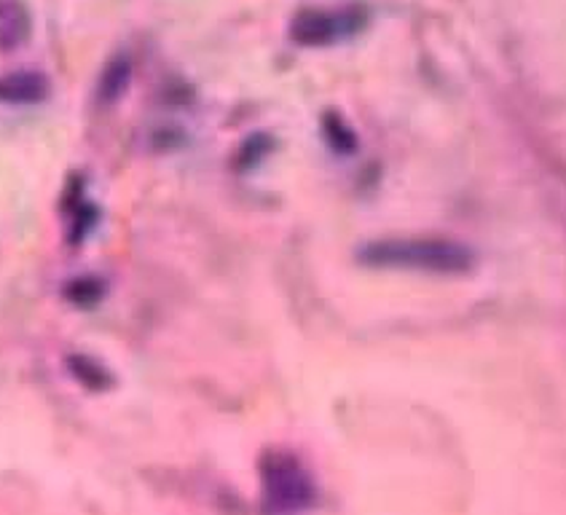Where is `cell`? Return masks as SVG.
<instances>
[{
  "mask_svg": "<svg viewBox=\"0 0 566 515\" xmlns=\"http://www.w3.org/2000/svg\"><path fill=\"white\" fill-rule=\"evenodd\" d=\"M366 263L374 266H400V269H421V272H468L473 263V253L462 244L443 240H392L370 244L363 250Z\"/></svg>",
  "mask_w": 566,
  "mask_h": 515,
  "instance_id": "6da1fadb",
  "label": "cell"
},
{
  "mask_svg": "<svg viewBox=\"0 0 566 515\" xmlns=\"http://www.w3.org/2000/svg\"><path fill=\"white\" fill-rule=\"evenodd\" d=\"M263 492H266V507L280 513L306 511L314 500V486L310 475L304 473L298 462L291 454H274L263 456L261 464Z\"/></svg>",
  "mask_w": 566,
  "mask_h": 515,
  "instance_id": "7a4b0ae2",
  "label": "cell"
},
{
  "mask_svg": "<svg viewBox=\"0 0 566 515\" xmlns=\"http://www.w3.org/2000/svg\"><path fill=\"white\" fill-rule=\"evenodd\" d=\"M46 97V78L38 73H11L0 78V103L33 105Z\"/></svg>",
  "mask_w": 566,
  "mask_h": 515,
  "instance_id": "3957f363",
  "label": "cell"
},
{
  "mask_svg": "<svg viewBox=\"0 0 566 515\" xmlns=\"http://www.w3.org/2000/svg\"><path fill=\"white\" fill-rule=\"evenodd\" d=\"M30 35V14L19 0H0V49L11 52Z\"/></svg>",
  "mask_w": 566,
  "mask_h": 515,
  "instance_id": "277c9868",
  "label": "cell"
},
{
  "mask_svg": "<svg viewBox=\"0 0 566 515\" xmlns=\"http://www.w3.org/2000/svg\"><path fill=\"white\" fill-rule=\"evenodd\" d=\"M338 33H342V24L328 14H319V11H304L293 24V38H298L301 43H310V46L328 43Z\"/></svg>",
  "mask_w": 566,
  "mask_h": 515,
  "instance_id": "5b68a950",
  "label": "cell"
}]
</instances>
